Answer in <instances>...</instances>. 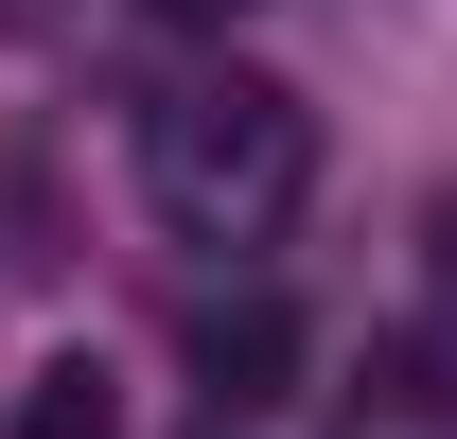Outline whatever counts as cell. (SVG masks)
Instances as JSON below:
<instances>
[{
    "mask_svg": "<svg viewBox=\"0 0 457 439\" xmlns=\"http://www.w3.org/2000/svg\"><path fill=\"white\" fill-rule=\"evenodd\" d=\"M141 194H159L176 246H264L317 194V106L282 70H194V88L141 106Z\"/></svg>",
    "mask_w": 457,
    "mask_h": 439,
    "instance_id": "cell-1",
    "label": "cell"
},
{
    "mask_svg": "<svg viewBox=\"0 0 457 439\" xmlns=\"http://www.w3.org/2000/svg\"><path fill=\"white\" fill-rule=\"evenodd\" d=\"M282 386H299V299H282V281L194 299V404H212V422H264Z\"/></svg>",
    "mask_w": 457,
    "mask_h": 439,
    "instance_id": "cell-2",
    "label": "cell"
},
{
    "mask_svg": "<svg viewBox=\"0 0 457 439\" xmlns=\"http://www.w3.org/2000/svg\"><path fill=\"white\" fill-rule=\"evenodd\" d=\"M18 439H123V386L88 369V352H54V369L18 386Z\"/></svg>",
    "mask_w": 457,
    "mask_h": 439,
    "instance_id": "cell-3",
    "label": "cell"
},
{
    "mask_svg": "<svg viewBox=\"0 0 457 439\" xmlns=\"http://www.w3.org/2000/svg\"><path fill=\"white\" fill-rule=\"evenodd\" d=\"M0 36H54V0H0Z\"/></svg>",
    "mask_w": 457,
    "mask_h": 439,
    "instance_id": "cell-4",
    "label": "cell"
},
{
    "mask_svg": "<svg viewBox=\"0 0 457 439\" xmlns=\"http://www.w3.org/2000/svg\"><path fill=\"white\" fill-rule=\"evenodd\" d=\"M159 18H246V0H159Z\"/></svg>",
    "mask_w": 457,
    "mask_h": 439,
    "instance_id": "cell-5",
    "label": "cell"
}]
</instances>
